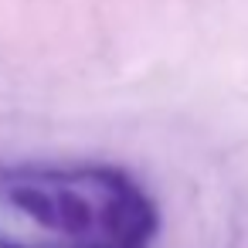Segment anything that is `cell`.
Instances as JSON below:
<instances>
[{"mask_svg":"<svg viewBox=\"0 0 248 248\" xmlns=\"http://www.w3.org/2000/svg\"><path fill=\"white\" fill-rule=\"evenodd\" d=\"M160 214L119 167H0V248H150Z\"/></svg>","mask_w":248,"mask_h":248,"instance_id":"1","label":"cell"}]
</instances>
